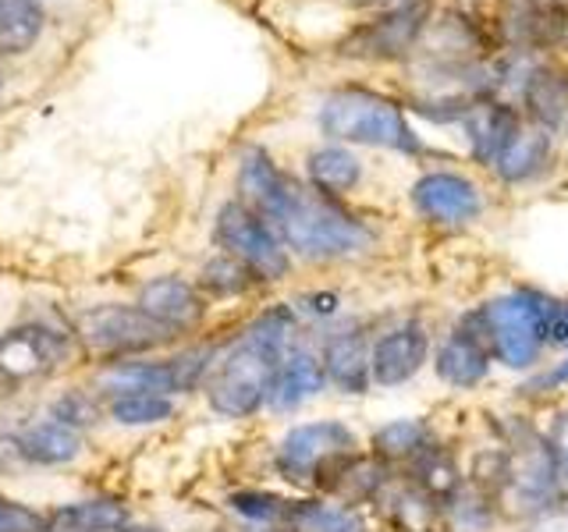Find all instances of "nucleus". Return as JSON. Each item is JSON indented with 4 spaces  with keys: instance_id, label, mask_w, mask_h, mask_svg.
<instances>
[{
    "instance_id": "nucleus-1",
    "label": "nucleus",
    "mask_w": 568,
    "mask_h": 532,
    "mask_svg": "<svg viewBox=\"0 0 568 532\" xmlns=\"http://www.w3.org/2000/svg\"><path fill=\"white\" fill-rule=\"evenodd\" d=\"M239 188L245 206L277 231V238L306 259H345L369 248L373 231L342 209L327 192L284 174L263 150L242 156Z\"/></svg>"
},
{
    "instance_id": "nucleus-2",
    "label": "nucleus",
    "mask_w": 568,
    "mask_h": 532,
    "mask_svg": "<svg viewBox=\"0 0 568 532\" xmlns=\"http://www.w3.org/2000/svg\"><path fill=\"white\" fill-rule=\"evenodd\" d=\"M295 327L292 309H271L260 319H253L235 345L224 355H217V362L210 369L206 380V398L213 412H221L227 419H248L271 398L274 372L288 351V337Z\"/></svg>"
},
{
    "instance_id": "nucleus-3",
    "label": "nucleus",
    "mask_w": 568,
    "mask_h": 532,
    "mask_svg": "<svg viewBox=\"0 0 568 532\" xmlns=\"http://www.w3.org/2000/svg\"><path fill=\"white\" fill-rule=\"evenodd\" d=\"M558 301H550L540 291H508L487 301L473 313V324L484 334V341L497 362L508 369L537 366L540 351L550 345V319H555Z\"/></svg>"
},
{
    "instance_id": "nucleus-4",
    "label": "nucleus",
    "mask_w": 568,
    "mask_h": 532,
    "mask_svg": "<svg viewBox=\"0 0 568 532\" xmlns=\"http://www.w3.org/2000/svg\"><path fill=\"white\" fill-rule=\"evenodd\" d=\"M320 129L331 139L359 142V146H387L402 153H416L419 139L408 129L398 103H390L366 89H337L320 106Z\"/></svg>"
},
{
    "instance_id": "nucleus-5",
    "label": "nucleus",
    "mask_w": 568,
    "mask_h": 532,
    "mask_svg": "<svg viewBox=\"0 0 568 532\" xmlns=\"http://www.w3.org/2000/svg\"><path fill=\"white\" fill-rule=\"evenodd\" d=\"M355 433L345 422L324 419L306 422L284 433L277 443V472L292 483H320V479L337 475L355 458Z\"/></svg>"
},
{
    "instance_id": "nucleus-6",
    "label": "nucleus",
    "mask_w": 568,
    "mask_h": 532,
    "mask_svg": "<svg viewBox=\"0 0 568 532\" xmlns=\"http://www.w3.org/2000/svg\"><path fill=\"white\" fill-rule=\"evenodd\" d=\"M217 242L231 259H239L260 280H281L292 266L277 231L245 203H227L217 213Z\"/></svg>"
},
{
    "instance_id": "nucleus-7",
    "label": "nucleus",
    "mask_w": 568,
    "mask_h": 532,
    "mask_svg": "<svg viewBox=\"0 0 568 532\" xmlns=\"http://www.w3.org/2000/svg\"><path fill=\"white\" fill-rule=\"evenodd\" d=\"M79 334L85 348L93 355H103V359H124V355L153 351L174 337L171 327L156 324L139 306H100L93 313H85Z\"/></svg>"
},
{
    "instance_id": "nucleus-8",
    "label": "nucleus",
    "mask_w": 568,
    "mask_h": 532,
    "mask_svg": "<svg viewBox=\"0 0 568 532\" xmlns=\"http://www.w3.org/2000/svg\"><path fill=\"white\" fill-rule=\"evenodd\" d=\"M501 479L508 493L515 497V504L526 508L547 504L558 493V472L547 448V437L532 430H515L501 454Z\"/></svg>"
},
{
    "instance_id": "nucleus-9",
    "label": "nucleus",
    "mask_w": 568,
    "mask_h": 532,
    "mask_svg": "<svg viewBox=\"0 0 568 532\" xmlns=\"http://www.w3.org/2000/svg\"><path fill=\"white\" fill-rule=\"evenodd\" d=\"M68 359V337L43 324H22L0 337V383H29Z\"/></svg>"
},
{
    "instance_id": "nucleus-10",
    "label": "nucleus",
    "mask_w": 568,
    "mask_h": 532,
    "mask_svg": "<svg viewBox=\"0 0 568 532\" xmlns=\"http://www.w3.org/2000/svg\"><path fill=\"white\" fill-rule=\"evenodd\" d=\"M426 355H430V334L416 319L384 330L369 351V377L381 387H398L405 380H413L423 369Z\"/></svg>"
},
{
    "instance_id": "nucleus-11",
    "label": "nucleus",
    "mask_w": 568,
    "mask_h": 532,
    "mask_svg": "<svg viewBox=\"0 0 568 532\" xmlns=\"http://www.w3.org/2000/svg\"><path fill=\"white\" fill-rule=\"evenodd\" d=\"M413 206L423 213L430 224H469L479 217V188L469 177L452 174V171H434L423 174L413 185Z\"/></svg>"
},
{
    "instance_id": "nucleus-12",
    "label": "nucleus",
    "mask_w": 568,
    "mask_h": 532,
    "mask_svg": "<svg viewBox=\"0 0 568 532\" xmlns=\"http://www.w3.org/2000/svg\"><path fill=\"white\" fill-rule=\"evenodd\" d=\"M426 22V0H405L395 11H387L373 25L359 29L345 43V53H359V58H402L419 40V29Z\"/></svg>"
},
{
    "instance_id": "nucleus-13",
    "label": "nucleus",
    "mask_w": 568,
    "mask_h": 532,
    "mask_svg": "<svg viewBox=\"0 0 568 532\" xmlns=\"http://www.w3.org/2000/svg\"><path fill=\"white\" fill-rule=\"evenodd\" d=\"M494 355L484 341V334L473 324V316H466V324H458L437 348L434 369L444 383H452L458 390H469L476 383L487 380Z\"/></svg>"
},
{
    "instance_id": "nucleus-14",
    "label": "nucleus",
    "mask_w": 568,
    "mask_h": 532,
    "mask_svg": "<svg viewBox=\"0 0 568 532\" xmlns=\"http://www.w3.org/2000/svg\"><path fill=\"white\" fill-rule=\"evenodd\" d=\"M135 306L146 316H153L156 324L171 327L174 334L185 330V327H195L206 313L200 291H195L192 284L182 277H156L150 284H142Z\"/></svg>"
},
{
    "instance_id": "nucleus-15",
    "label": "nucleus",
    "mask_w": 568,
    "mask_h": 532,
    "mask_svg": "<svg viewBox=\"0 0 568 532\" xmlns=\"http://www.w3.org/2000/svg\"><path fill=\"white\" fill-rule=\"evenodd\" d=\"M324 383H327V372H324V359H320V355H313L306 348L284 351L266 405H271L274 412H292V408H298L302 401L320 395Z\"/></svg>"
},
{
    "instance_id": "nucleus-16",
    "label": "nucleus",
    "mask_w": 568,
    "mask_h": 532,
    "mask_svg": "<svg viewBox=\"0 0 568 532\" xmlns=\"http://www.w3.org/2000/svg\"><path fill=\"white\" fill-rule=\"evenodd\" d=\"M369 351L373 345L366 341L363 330H337L334 337H327L324 345V372H327V383H334L337 390H345V395H363L369 387Z\"/></svg>"
},
{
    "instance_id": "nucleus-17",
    "label": "nucleus",
    "mask_w": 568,
    "mask_h": 532,
    "mask_svg": "<svg viewBox=\"0 0 568 532\" xmlns=\"http://www.w3.org/2000/svg\"><path fill=\"white\" fill-rule=\"evenodd\" d=\"M519 132V117L508 103H473L466 111V139L479 164H490Z\"/></svg>"
},
{
    "instance_id": "nucleus-18",
    "label": "nucleus",
    "mask_w": 568,
    "mask_h": 532,
    "mask_svg": "<svg viewBox=\"0 0 568 532\" xmlns=\"http://www.w3.org/2000/svg\"><path fill=\"white\" fill-rule=\"evenodd\" d=\"M14 451L32 466H68L82 451V433L71 422L50 416L43 422L29 426V430L14 440Z\"/></svg>"
},
{
    "instance_id": "nucleus-19",
    "label": "nucleus",
    "mask_w": 568,
    "mask_h": 532,
    "mask_svg": "<svg viewBox=\"0 0 568 532\" xmlns=\"http://www.w3.org/2000/svg\"><path fill=\"white\" fill-rule=\"evenodd\" d=\"M550 139L540 129H519L515 139L505 146V153L494 160V174L505 182H529L547 167Z\"/></svg>"
},
{
    "instance_id": "nucleus-20",
    "label": "nucleus",
    "mask_w": 568,
    "mask_h": 532,
    "mask_svg": "<svg viewBox=\"0 0 568 532\" xmlns=\"http://www.w3.org/2000/svg\"><path fill=\"white\" fill-rule=\"evenodd\" d=\"M434 451V437L426 430L423 419H398L387 422L373 433V454L381 461H405V466H416L423 454Z\"/></svg>"
},
{
    "instance_id": "nucleus-21",
    "label": "nucleus",
    "mask_w": 568,
    "mask_h": 532,
    "mask_svg": "<svg viewBox=\"0 0 568 532\" xmlns=\"http://www.w3.org/2000/svg\"><path fill=\"white\" fill-rule=\"evenodd\" d=\"M43 35V8L36 0H0V53L18 58Z\"/></svg>"
},
{
    "instance_id": "nucleus-22",
    "label": "nucleus",
    "mask_w": 568,
    "mask_h": 532,
    "mask_svg": "<svg viewBox=\"0 0 568 532\" xmlns=\"http://www.w3.org/2000/svg\"><path fill=\"white\" fill-rule=\"evenodd\" d=\"M129 529V511L118 501H82L61 508L50 519V532H121Z\"/></svg>"
},
{
    "instance_id": "nucleus-23",
    "label": "nucleus",
    "mask_w": 568,
    "mask_h": 532,
    "mask_svg": "<svg viewBox=\"0 0 568 532\" xmlns=\"http://www.w3.org/2000/svg\"><path fill=\"white\" fill-rule=\"evenodd\" d=\"M306 171H310L313 188L327 192V195L352 192L355 185H359V177H363L359 160H355V156H352L348 150H342V146H324V150L310 153Z\"/></svg>"
},
{
    "instance_id": "nucleus-24",
    "label": "nucleus",
    "mask_w": 568,
    "mask_h": 532,
    "mask_svg": "<svg viewBox=\"0 0 568 532\" xmlns=\"http://www.w3.org/2000/svg\"><path fill=\"white\" fill-rule=\"evenodd\" d=\"M284 532H363V519L345 504L292 501Z\"/></svg>"
},
{
    "instance_id": "nucleus-25",
    "label": "nucleus",
    "mask_w": 568,
    "mask_h": 532,
    "mask_svg": "<svg viewBox=\"0 0 568 532\" xmlns=\"http://www.w3.org/2000/svg\"><path fill=\"white\" fill-rule=\"evenodd\" d=\"M174 412V401L168 395H156V390H124L111 401V416L121 426H153L164 422Z\"/></svg>"
},
{
    "instance_id": "nucleus-26",
    "label": "nucleus",
    "mask_w": 568,
    "mask_h": 532,
    "mask_svg": "<svg viewBox=\"0 0 568 532\" xmlns=\"http://www.w3.org/2000/svg\"><path fill=\"white\" fill-rule=\"evenodd\" d=\"M231 511H239L242 519L256 522V525L284 529V522H288V511H292V501H288V497L271 493V490H239V493H231Z\"/></svg>"
},
{
    "instance_id": "nucleus-27",
    "label": "nucleus",
    "mask_w": 568,
    "mask_h": 532,
    "mask_svg": "<svg viewBox=\"0 0 568 532\" xmlns=\"http://www.w3.org/2000/svg\"><path fill=\"white\" fill-rule=\"evenodd\" d=\"M526 103L532 106V114H537L544 124H561V117L568 111L565 89L558 85L555 75H547V71H540L537 79H529V85H526Z\"/></svg>"
},
{
    "instance_id": "nucleus-28",
    "label": "nucleus",
    "mask_w": 568,
    "mask_h": 532,
    "mask_svg": "<svg viewBox=\"0 0 568 532\" xmlns=\"http://www.w3.org/2000/svg\"><path fill=\"white\" fill-rule=\"evenodd\" d=\"M248 284H253V274L231 256L206 263V270H203V288L213 295H242Z\"/></svg>"
},
{
    "instance_id": "nucleus-29",
    "label": "nucleus",
    "mask_w": 568,
    "mask_h": 532,
    "mask_svg": "<svg viewBox=\"0 0 568 532\" xmlns=\"http://www.w3.org/2000/svg\"><path fill=\"white\" fill-rule=\"evenodd\" d=\"M0 532H50V519L26 504L0 497Z\"/></svg>"
},
{
    "instance_id": "nucleus-30",
    "label": "nucleus",
    "mask_w": 568,
    "mask_h": 532,
    "mask_svg": "<svg viewBox=\"0 0 568 532\" xmlns=\"http://www.w3.org/2000/svg\"><path fill=\"white\" fill-rule=\"evenodd\" d=\"M544 437H547L550 458H555L558 490L568 493V408H565V412H558L555 419H550V430H547Z\"/></svg>"
},
{
    "instance_id": "nucleus-31",
    "label": "nucleus",
    "mask_w": 568,
    "mask_h": 532,
    "mask_svg": "<svg viewBox=\"0 0 568 532\" xmlns=\"http://www.w3.org/2000/svg\"><path fill=\"white\" fill-rule=\"evenodd\" d=\"M550 345H568V306L555 309V319H550Z\"/></svg>"
},
{
    "instance_id": "nucleus-32",
    "label": "nucleus",
    "mask_w": 568,
    "mask_h": 532,
    "mask_svg": "<svg viewBox=\"0 0 568 532\" xmlns=\"http://www.w3.org/2000/svg\"><path fill=\"white\" fill-rule=\"evenodd\" d=\"M568 380V359L561 366H555L550 372H544V377L537 380V387H555V383H565Z\"/></svg>"
},
{
    "instance_id": "nucleus-33",
    "label": "nucleus",
    "mask_w": 568,
    "mask_h": 532,
    "mask_svg": "<svg viewBox=\"0 0 568 532\" xmlns=\"http://www.w3.org/2000/svg\"><path fill=\"white\" fill-rule=\"evenodd\" d=\"M121 532H150V529H121Z\"/></svg>"
}]
</instances>
